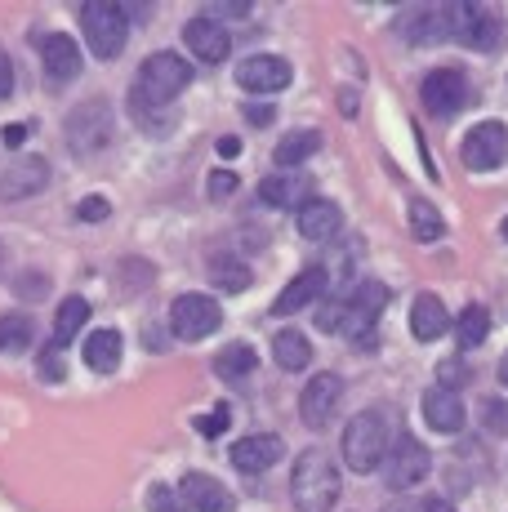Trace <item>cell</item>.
<instances>
[{"mask_svg": "<svg viewBox=\"0 0 508 512\" xmlns=\"http://www.w3.org/2000/svg\"><path fill=\"white\" fill-rule=\"evenodd\" d=\"M188 85H192V67L183 63L179 54H170V49L148 54V58H143V67H139V76H134L130 112L139 116L148 130H165V125H170V116H161V112L183 90H188Z\"/></svg>", "mask_w": 508, "mask_h": 512, "instance_id": "obj_1", "label": "cell"}, {"mask_svg": "<svg viewBox=\"0 0 508 512\" xmlns=\"http://www.w3.org/2000/svg\"><path fill=\"white\" fill-rule=\"evenodd\" d=\"M290 499L299 512H330L339 499V468L321 450H304L290 472Z\"/></svg>", "mask_w": 508, "mask_h": 512, "instance_id": "obj_2", "label": "cell"}, {"mask_svg": "<svg viewBox=\"0 0 508 512\" xmlns=\"http://www.w3.org/2000/svg\"><path fill=\"white\" fill-rule=\"evenodd\" d=\"M388 459V419L379 410H361L344 428V464L353 472H375Z\"/></svg>", "mask_w": 508, "mask_h": 512, "instance_id": "obj_3", "label": "cell"}, {"mask_svg": "<svg viewBox=\"0 0 508 512\" xmlns=\"http://www.w3.org/2000/svg\"><path fill=\"white\" fill-rule=\"evenodd\" d=\"M446 23H451V41L468 49L491 54V49L504 45V23L486 5H473V0H451L446 5Z\"/></svg>", "mask_w": 508, "mask_h": 512, "instance_id": "obj_4", "label": "cell"}, {"mask_svg": "<svg viewBox=\"0 0 508 512\" xmlns=\"http://www.w3.org/2000/svg\"><path fill=\"white\" fill-rule=\"evenodd\" d=\"M81 32H85V45L94 49V58H116L125 49L130 23H125L121 5H112V0H90V5L81 9Z\"/></svg>", "mask_w": 508, "mask_h": 512, "instance_id": "obj_5", "label": "cell"}, {"mask_svg": "<svg viewBox=\"0 0 508 512\" xmlns=\"http://www.w3.org/2000/svg\"><path fill=\"white\" fill-rule=\"evenodd\" d=\"M223 326V312H219V303L210 299V294H179L174 299V308H170V330L179 334L183 343H201V339H210L214 330Z\"/></svg>", "mask_w": 508, "mask_h": 512, "instance_id": "obj_6", "label": "cell"}, {"mask_svg": "<svg viewBox=\"0 0 508 512\" xmlns=\"http://www.w3.org/2000/svg\"><path fill=\"white\" fill-rule=\"evenodd\" d=\"M388 303V290L379 281H361L353 294H348V308H344V334L361 348L375 343V326H379V312Z\"/></svg>", "mask_w": 508, "mask_h": 512, "instance_id": "obj_7", "label": "cell"}, {"mask_svg": "<svg viewBox=\"0 0 508 512\" xmlns=\"http://www.w3.org/2000/svg\"><path fill=\"white\" fill-rule=\"evenodd\" d=\"M504 156H508V130L500 121L473 125V130L464 134V143H459V161H464L468 170H477V174L500 170Z\"/></svg>", "mask_w": 508, "mask_h": 512, "instance_id": "obj_8", "label": "cell"}, {"mask_svg": "<svg viewBox=\"0 0 508 512\" xmlns=\"http://www.w3.org/2000/svg\"><path fill=\"white\" fill-rule=\"evenodd\" d=\"M428 450L419 446L415 437H397V446L388 450V459H384V486L388 490H415L419 481L428 477Z\"/></svg>", "mask_w": 508, "mask_h": 512, "instance_id": "obj_9", "label": "cell"}, {"mask_svg": "<svg viewBox=\"0 0 508 512\" xmlns=\"http://www.w3.org/2000/svg\"><path fill=\"white\" fill-rule=\"evenodd\" d=\"M290 81H295V67L281 54H254L237 67V85L246 94H281Z\"/></svg>", "mask_w": 508, "mask_h": 512, "instance_id": "obj_10", "label": "cell"}, {"mask_svg": "<svg viewBox=\"0 0 508 512\" xmlns=\"http://www.w3.org/2000/svg\"><path fill=\"white\" fill-rule=\"evenodd\" d=\"M419 98H424V107L433 116H455L459 107L468 103V76L459 72V67H437V72L424 76Z\"/></svg>", "mask_w": 508, "mask_h": 512, "instance_id": "obj_11", "label": "cell"}, {"mask_svg": "<svg viewBox=\"0 0 508 512\" xmlns=\"http://www.w3.org/2000/svg\"><path fill=\"white\" fill-rule=\"evenodd\" d=\"M339 397H344V379L339 374H312L304 397H299V415H304L308 428H326L339 410Z\"/></svg>", "mask_w": 508, "mask_h": 512, "instance_id": "obj_12", "label": "cell"}, {"mask_svg": "<svg viewBox=\"0 0 508 512\" xmlns=\"http://www.w3.org/2000/svg\"><path fill=\"white\" fill-rule=\"evenodd\" d=\"M67 134H72V147L76 152H99V147L112 143V112H107V103H85L76 107L72 125H67Z\"/></svg>", "mask_w": 508, "mask_h": 512, "instance_id": "obj_13", "label": "cell"}, {"mask_svg": "<svg viewBox=\"0 0 508 512\" xmlns=\"http://www.w3.org/2000/svg\"><path fill=\"white\" fill-rule=\"evenodd\" d=\"M179 499L188 512H232V490L210 472H188L179 481Z\"/></svg>", "mask_w": 508, "mask_h": 512, "instance_id": "obj_14", "label": "cell"}, {"mask_svg": "<svg viewBox=\"0 0 508 512\" xmlns=\"http://www.w3.org/2000/svg\"><path fill=\"white\" fill-rule=\"evenodd\" d=\"M183 41H188V49L201 58V63H223V58L232 54V36L223 23H214L210 14L192 18L188 27H183Z\"/></svg>", "mask_w": 508, "mask_h": 512, "instance_id": "obj_15", "label": "cell"}, {"mask_svg": "<svg viewBox=\"0 0 508 512\" xmlns=\"http://www.w3.org/2000/svg\"><path fill=\"white\" fill-rule=\"evenodd\" d=\"M321 294H326V268L299 272V277L277 294V303H272V317H295V312H304L308 303H317Z\"/></svg>", "mask_w": 508, "mask_h": 512, "instance_id": "obj_16", "label": "cell"}, {"mask_svg": "<svg viewBox=\"0 0 508 512\" xmlns=\"http://www.w3.org/2000/svg\"><path fill=\"white\" fill-rule=\"evenodd\" d=\"M295 228L304 241H330L339 228H344V214H339L335 201H326V196H312L304 210L295 214Z\"/></svg>", "mask_w": 508, "mask_h": 512, "instance_id": "obj_17", "label": "cell"}, {"mask_svg": "<svg viewBox=\"0 0 508 512\" xmlns=\"http://www.w3.org/2000/svg\"><path fill=\"white\" fill-rule=\"evenodd\" d=\"M259 196L268 205H277V210H304V205L312 201V183L304 179V174H268V179L259 183Z\"/></svg>", "mask_w": 508, "mask_h": 512, "instance_id": "obj_18", "label": "cell"}, {"mask_svg": "<svg viewBox=\"0 0 508 512\" xmlns=\"http://www.w3.org/2000/svg\"><path fill=\"white\" fill-rule=\"evenodd\" d=\"M286 455V441L272 437V432H259V437H241L237 446H232V464L241 472H263L272 468L277 459Z\"/></svg>", "mask_w": 508, "mask_h": 512, "instance_id": "obj_19", "label": "cell"}, {"mask_svg": "<svg viewBox=\"0 0 508 512\" xmlns=\"http://www.w3.org/2000/svg\"><path fill=\"white\" fill-rule=\"evenodd\" d=\"M446 330H451L446 303L437 299V294H419V299L410 303V334H415L419 343H433V339H442Z\"/></svg>", "mask_w": 508, "mask_h": 512, "instance_id": "obj_20", "label": "cell"}, {"mask_svg": "<svg viewBox=\"0 0 508 512\" xmlns=\"http://www.w3.org/2000/svg\"><path fill=\"white\" fill-rule=\"evenodd\" d=\"M41 54L54 85H67L81 76V49L72 45V36H41Z\"/></svg>", "mask_w": 508, "mask_h": 512, "instance_id": "obj_21", "label": "cell"}, {"mask_svg": "<svg viewBox=\"0 0 508 512\" xmlns=\"http://www.w3.org/2000/svg\"><path fill=\"white\" fill-rule=\"evenodd\" d=\"M424 423L433 432H459L464 428V401L455 397L451 388H433V392H424Z\"/></svg>", "mask_w": 508, "mask_h": 512, "instance_id": "obj_22", "label": "cell"}, {"mask_svg": "<svg viewBox=\"0 0 508 512\" xmlns=\"http://www.w3.org/2000/svg\"><path fill=\"white\" fill-rule=\"evenodd\" d=\"M406 32L415 45H437V41H451V23H446V5L433 9H415L406 18Z\"/></svg>", "mask_w": 508, "mask_h": 512, "instance_id": "obj_23", "label": "cell"}, {"mask_svg": "<svg viewBox=\"0 0 508 512\" xmlns=\"http://www.w3.org/2000/svg\"><path fill=\"white\" fill-rule=\"evenodd\" d=\"M85 366L94 374H112L121 366V334L116 330H94L90 339H85Z\"/></svg>", "mask_w": 508, "mask_h": 512, "instance_id": "obj_24", "label": "cell"}, {"mask_svg": "<svg viewBox=\"0 0 508 512\" xmlns=\"http://www.w3.org/2000/svg\"><path fill=\"white\" fill-rule=\"evenodd\" d=\"M321 147V134L317 130H290L286 139L277 143V152H272V161L281 165V170H295V165H304L312 152Z\"/></svg>", "mask_w": 508, "mask_h": 512, "instance_id": "obj_25", "label": "cell"}, {"mask_svg": "<svg viewBox=\"0 0 508 512\" xmlns=\"http://www.w3.org/2000/svg\"><path fill=\"white\" fill-rule=\"evenodd\" d=\"M85 321H90V303H85L81 294H72V299L58 303V321H54V343L58 348H67V343L81 334Z\"/></svg>", "mask_w": 508, "mask_h": 512, "instance_id": "obj_26", "label": "cell"}, {"mask_svg": "<svg viewBox=\"0 0 508 512\" xmlns=\"http://www.w3.org/2000/svg\"><path fill=\"white\" fill-rule=\"evenodd\" d=\"M272 357H277L281 370H304L308 357H312V348H308V339L299 330H281L277 339H272Z\"/></svg>", "mask_w": 508, "mask_h": 512, "instance_id": "obj_27", "label": "cell"}, {"mask_svg": "<svg viewBox=\"0 0 508 512\" xmlns=\"http://www.w3.org/2000/svg\"><path fill=\"white\" fill-rule=\"evenodd\" d=\"M491 334V312L482 308V303H468L464 312H459V321H455V339H459V348H477V343Z\"/></svg>", "mask_w": 508, "mask_h": 512, "instance_id": "obj_28", "label": "cell"}, {"mask_svg": "<svg viewBox=\"0 0 508 512\" xmlns=\"http://www.w3.org/2000/svg\"><path fill=\"white\" fill-rule=\"evenodd\" d=\"M254 361L259 357H254L250 343H228V348L214 357V374H219V379H241V374L254 370Z\"/></svg>", "mask_w": 508, "mask_h": 512, "instance_id": "obj_29", "label": "cell"}, {"mask_svg": "<svg viewBox=\"0 0 508 512\" xmlns=\"http://www.w3.org/2000/svg\"><path fill=\"white\" fill-rule=\"evenodd\" d=\"M250 268L246 263H237V259H214L210 263V285H219V290H228V294H241V290H250Z\"/></svg>", "mask_w": 508, "mask_h": 512, "instance_id": "obj_30", "label": "cell"}, {"mask_svg": "<svg viewBox=\"0 0 508 512\" xmlns=\"http://www.w3.org/2000/svg\"><path fill=\"white\" fill-rule=\"evenodd\" d=\"M410 232H415V241H442L446 223H442V214H437V205L410 201Z\"/></svg>", "mask_w": 508, "mask_h": 512, "instance_id": "obj_31", "label": "cell"}, {"mask_svg": "<svg viewBox=\"0 0 508 512\" xmlns=\"http://www.w3.org/2000/svg\"><path fill=\"white\" fill-rule=\"evenodd\" d=\"M32 343V321L18 317V312H5L0 317V352H23Z\"/></svg>", "mask_w": 508, "mask_h": 512, "instance_id": "obj_32", "label": "cell"}, {"mask_svg": "<svg viewBox=\"0 0 508 512\" xmlns=\"http://www.w3.org/2000/svg\"><path fill=\"white\" fill-rule=\"evenodd\" d=\"M482 423H486V432H495V437H508V401L486 397L482 401Z\"/></svg>", "mask_w": 508, "mask_h": 512, "instance_id": "obj_33", "label": "cell"}, {"mask_svg": "<svg viewBox=\"0 0 508 512\" xmlns=\"http://www.w3.org/2000/svg\"><path fill=\"white\" fill-rule=\"evenodd\" d=\"M67 366H63V348L50 343V348H41V379H63Z\"/></svg>", "mask_w": 508, "mask_h": 512, "instance_id": "obj_34", "label": "cell"}, {"mask_svg": "<svg viewBox=\"0 0 508 512\" xmlns=\"http://www.w3.org/2000/svg\"><path fill=\"white\" fill-rule=\"evenodd\" d=\"M76 214H81L85 223H103L107 214H112V205H107V196H85V201L76 205Z\"/></svg>", "mask_w": 508, "mask_h": 512, "instance_id": "obj_35", "label": "cell"}, {"mask_svg": "<svg viewBox=\"0 0 508 512\" xmlns=\"http://www.w3.org/2000/svg\"><path fill=\"white\" fill-rule=\"evenodd\" d=\"M223 428H228V406H214L210 415L197 419V432H201V437H219Z\"/></svg>", "mask_w": 508, "mask_h": 512, "instance_id": "obj_36", "label": "cell"}, {"mask_svg": "<svg viewBox=\"0 0 508 512\" xmlns=\"http://www.w3.org/2000/svg\"><path fill=\"white\" fill-rule=\"evenodd\" d=\"M152 512H183L179 508V495H174L170 486H156L152 490Z\"/></svg>", "mask_w": 508, "mask_h": 512, "instance_id": "obj_37", "label": "cell"}, {"mask_svg": "<svg viewBox=\"0 0 508 512\" xmlns=\"http://www.w3.org/2000/svg\"><path fill=\"white\" fill-rule=\"evenodd\" d=\"M437 374H442V388L455 392V383L468 379V366H459V361H442V366H437Z\"/></svg>", "mask_w": 508, "mask_h": 512, "instance_id": "obj_38", "label": "cell"}, {"mask_svg": "<svg viewBox=\"0 0 508 512\" xmlns=\"http://www.w3.org/2000/svg\"><path fill=\"white\" fill-rule=\"evenodd\" d=\"M232 192H237V174L214 170L210 174V196H232Z\"/></svg>", "mask_w": 508, "mask_h": 512, "instance_id": "obj_39", "label": "cell"}, {"mask_svg": "<svg viewBox=\"0 0 508 512\" xmlns=\"http://www.w3.org/2000/svg\"><path fill=\"white\" fill-rule=\"evenodd\" d=\"M9 90H14V63H9V54L0 49V98H9Z\"/></svg>", "mask_w": 508, "mask_h": 512, "instance_id": "obj_40", "label": "cell"}, {"mask_svg": "<svg viewBox=\"0 0 508 512\" xmlns=\"http://www.w3.org/2000/svg\"><path fill=\"white\" fill-rule=\"evenodd\" d=\"M246 121H250V125H268V121H272V107L250 103V107H246Z\"/></svg>", "mask_w": 508, "mask_h": 512, "instance_id": "obj_41", "label": "cell"}, {"mask_svg": "<svg viewBox=\"0 0 508 512\" xmlns=\"http://www.w3.org/2000/svg\"><path fill=\"white\" fill-rule=\"evenodd\" d=\"M219 156H241V139H232V134H223V139H219Z\"/></svg>", "mask_w": 508, "mask_h": 512, "instance_id": "obj_42", "label": "cell"}, {"mask_svg": "<svg viewBox=\"0 0 508 512\" xmlns=\"http://www.w3.org/2000/svg\"><path fill=\"white\" fill-rule=\"evenodd\" d=\"M23 139H27L23 125H5V143H9V147H23Z\"/></svg>", "mask_w": 508, "mask_h": 512, "instance_id": "obj_43", "label": "cell"}, {"mask_svg": "<svg viewBox=\"0 0 508 512\" xmlns=\"http://www.w3.org/2000/svg\"><path fill=\"white\" fill-rule=\"evenodd\" d=\"M419 512H455V508H451V499H424Z\"/></svg>", "mask_w": 508, "mask_h": 512, "instance_id": "obj_44", "label": "cell"}, {"mask_svg": "<svg viewBox=\"0 0 508 512\" xmlns=\"http://www.w3.org/2000/svg\"><path fill=\"white\" fill-rule=\"evenodd\" d=\"M246 9H250V5H232V0H228V5H214V14H237V18H241Z\"/></svg>", "mask_w": 508, "mask_h": 512, "instance_id": "obj_45", "label": "cell"}, {"mask_svg": "<svg viewBox=\"0 0 508 512\" xmlns=\"http://www.w3.org/2000/svg\"><path fill=\"white\" fill-rule=\"evenodd\" d=\"M388 512H419V504H410V499H397V504L388 508Z\"/></svg>", "mask_w": 508, "mask_h": 512, "instance_id": "obj_46", "label": "cell"}, {"mask_svg": "<svg viewBox=\"0 0 508 512\" xmlns=\"http://www.w3.org/2000/svg\"><path fill=\"white\" fill-rule=\"evenodd\" d=\"M500 383H504V388H508V352H504V357H500Z\"/></svg>", "mask_w": 508, "mask_h": 512, "instance_id": "obj_47", "label": "cell"}, {"mask_svg": "<svg viewBox=\"0 0 508 512\" xmlns=\"http://www.w3.org/2000/svg\"><path fill=\"white\" fill-rule=\"evenodd\" d=\"M504 241H508V219H504Z\"/></svg>", "mask_w": 508, "mask_h": 512, "instance_id": "obj_48", "label": "cell"}]
</instances>
